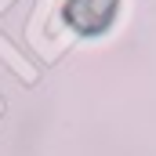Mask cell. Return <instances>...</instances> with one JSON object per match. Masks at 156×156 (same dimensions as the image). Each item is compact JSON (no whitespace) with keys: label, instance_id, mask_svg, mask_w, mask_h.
Returning <instances> with one entry per match:
<instances>
[{"label":"cell","instance_id":"6da1fadb","mask_svg":"<svg viewBox=\"0 0 156 156\" xmlns=\"http://www.w3.org/2000/svg\"><path fill=\"white\" fill-rule=\"evenodd\" d=\"M116 4L120 0H69L66 4V18H69L73 29L94 37V33L109 29V22L116 18Z\"/></svg>","mask_w":156,"mask_h":156}]
</instances>
